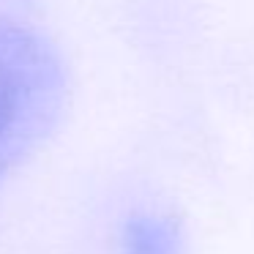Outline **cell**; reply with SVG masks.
Here are the masks:
<instances>
[{
  "instance_id": "cell-1",
  "label": "cell",
  "mask_w": 254,
  "mask_h": 254,
  "mask_svg": "<svg viewBox=\"0 0 254 254\" xmlns=\"http://www.w3.org/2000/svg\"><path fill=\"white\" fill-rule=\"evenodd\" d=\"M66 107V66L28 25L0 17V178L22 164Z\"/></svg>"
},
{
  "instance_id": "cell-2",
  "label": "cell",
  "mask_w": 254,
  "mask_h": 254,
  "mask_svg": "<svg viewBox=\"0 0 254 254\" xmlns=\"http://www.w3.org/2000/svg\"><path fill=\"white\" fill-rule=\"evenodd\" d=\"M183 232L175 216L134 213L121 232V254H181Z\"/></svg>"
}]
</instances>
